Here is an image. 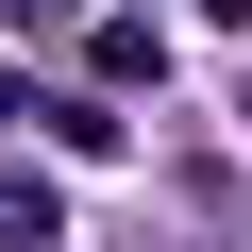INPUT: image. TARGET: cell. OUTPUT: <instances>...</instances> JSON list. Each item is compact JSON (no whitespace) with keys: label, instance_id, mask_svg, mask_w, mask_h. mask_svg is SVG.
Masks as SVG:
<instances>
[{"label":"cell","instance_id":"cell-2","mask_svg":"<svg viewBox=\"0 0 252 252\" xmlns=\"http://www.w3.org/2000/svg\"><path fill=\"white\" fill-rule=\"evenodd\" d=\"M84 67H101V84H152L168 51H152V17H101V34H84Z\"/></svg>","mask_w":252,"mask_h":252},{"label":"cell","instance_id":"cell-1","mask_svg":"<svg viewBox=\"0 0 252 252\" xmlns=\"http://www.w3.org/2000/svg\"><path fill=\"white\" fill-rule=\"evenodd\" d=\"M0 252H67V185L51 168H0Z\"/></svg>","mask_w":252,"mask_h":252}]
</instances>
